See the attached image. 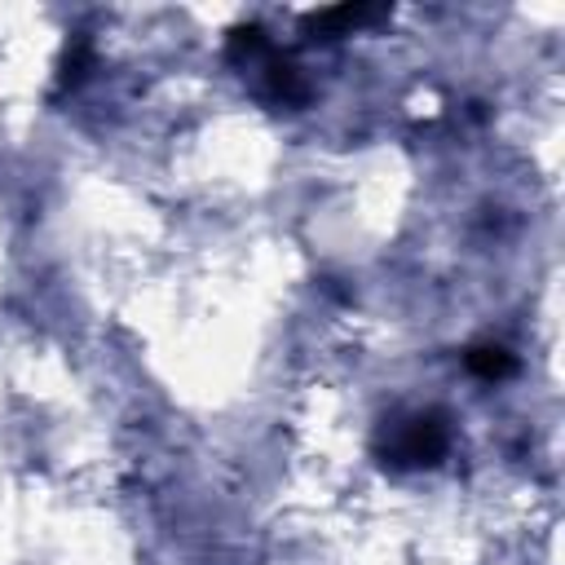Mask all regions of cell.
I'll return each mask as SVG.
<instances>
[{
  "label": "cell",
  "instance_id": "3957f363",
  "mask_svg": "<svg viewBox=\"0 0 565 565\" xmlns=\"http://www.w3.org/2000/svg\"><path fill=\"white\" fill-rule=\"evenodd\" d=\"M388 18L384 4H335V9H318V13H305V31L309 35H322V40H335V35H349L358 26H371Z\"/></svg>",
  "mask_w": 565,
  "mask_h": 565
},
{
  "label": "cell",
  "instance_id": "6da1fadb",
  "mask_svg": "<svg viewBox=\"0 0 565 565\" xmlns=\"http://www.w3.org/2000/svg\"><path fill=\"white\" fill-rule=\"evenodd\" d=\"M225 57H230V66H238L243 75L252 71L256 97H265V102H274V106H305V102H309V79H305V71H300L287 53H278V49L269 44V35H265L256 22L230 31Z\"/></svg>",
  "mask_w": 565,
  "mask_h": 565
},
{
  "label": "cell",
  "instance_id": "7a4b0ae2",
  "mask_svg": "<svg viewBox=\"0 0 565 565\" xmlns=\"http://www.w3.org/2000/svg\"><path fill=\"white\" fill-rule=\"evenodd\" d=\"M450 450V419L446 411H402L393 419H384L380 437H375V455L384 468L393 472H419V468H437Z\"/></svg>",
  "mask_w": 565,
  "mask_h": 565
},
{
  "label": "cell",
  "instance_id": "5b68a950",
  "mask_svg": "<svg viewBox=\"0 0 565 565\" xmlns=\"http://www.w3.org/2000/svg\"><path fill=\"white\" fill-rule=\"evenodd\" d=\"M88 40L84 35H75L71 40V49H66V57H62V66H57V88H75L79 79H84V66H88Z\"/></svg>",
  "mask_w": 565,
  "mask_h": 565
},
{
  "label": "cell",
  "instance_id": "277c9868",
  "mask_svg": "<svg viewBox=\"0 0 565 565\" xmlns=\"http://www.w3.org/2000/svg\"><path fill=\"white\" fill-rule=\"evenodd\" d=\"M463 362H468V371H472L477 380H486V384H499V380H508V375L516 371V353H512L508 344H494V340L472 344V349L463 353Z\"/></svg>",
  "mask_w": 565,
  "mask_h": 565
}]
</instances>
